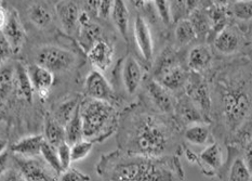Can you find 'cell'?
I'll list each match as a JSON object with an SVG mask.
<instances>
[{
  "label": "cell",
  "mask_w": 252,
  "mask_h": 181,
  "mask_svg": "<svg viewBox=\"0 0 252 181\" xmlns=\"http://www.w3.org/2000/svg\"><path fill=\"white\" fill-rule=\"evenodd\" d=\"M251 42H252V32H251Z\"/></svg>",
  "instance_id": "43"
},
{
  "label": "cell",
  "mask_w": 252,
  "mask_h": 181,
  "mask_svg": "<svg viewBox=\"0 0 252 181\" xmlns=\"http://www.w3.org/2000/svg\"><path fill=\"white\" fill-rule=\"evenodd\" d=\"M250 43L252 42L247 36V30L242 24L228 23L213 38L212 47L220 56L232 58L240 56V53L246 54V49L252 51Z\"/></svg>",
  "instance_id": "6"
},
{
  "label": "cell",
  "mask_w": 252,
  "mask_h": 181,
  "mask_svg": "<svg viewBox=\"0 0 252 181\" xmlns=\"http://www.w3.org/2000/svg\"><path fill=\"white\" fill-rule=\"evenodd\" d=\"M75 62V54L62 47L45 46L35 54V64L47 69L53 74L67 72L74 67Z\"/></svg>",
  "instance_id": "7"
},
{
  "label": "cell",
  "mask_w": 252,
  "mask_h": 181,
  "mask_svg": "<svg viewBox=\"0 0 252 181\" xmlns=\"http://www.w3.org/2000/svg\"><path fill=\"white\" fill-rule=\"evenodd\" d=\"M93 145H94L93 142L83 140L70 146V149H72V161L79 162L85 160V158L91 153Z\"/></svg>",
  "instance_id": "34"
},
{
  "label": "cell",
  "mask_w": 252,
  "mask_h": 181,
  "mask_svg": "<svg viewBox=\"0 0 252 181\" xmlns=\"http://www.w3.org/2000/svg\"><path fill=\"white\" fill-rule=\"evenodd\" d=\"M1 35L5 37L13 49V52H18L25 40V32L18 13L12 11L8 14V19L1 26Z\"/></svg>",
  "instance_id": "18"
},
{
  "label": "cell",
  "mask_w": 252,
  "mask_h": 181,
  "mask_svg": "<svg viewBox=\"0 0 252 181\" xmlns=\"http://www.w3.org/2000/svg\"><path fill=\"white\" fill-rule=\"evenodd\" d=\"M184 92L196 104V107L200 109L207 123L211 125L212 99L210 85L206 75L190 72Z\"/></svg>",
  "instance_id": "8"
},
{
  "label": "cell",
  "mask_w": 252,
  "mask_h": 181,
  "mask_svg": "<svg viewBox=\"0 0 252 181\" xmlns=\"http://www.w3.org/2000/svg\"><path fill=\"white\" fill-rule=\"evenodd\" d=\"M58 153H59L60 163H61V166L63 168V172L70 168V164L73 163L72 149H70V145L65 142V144L61 145L58 147Z\"/></svg>",
  "instance_id": "38"
},
{
  "label": "cell",
  "mask_w": 252,
  "mask_h": 181,
  "mask_svg": "<svg viewBox=\"0 0 252 181\" xmlns=\"http://www.w3.org/2000/svg\"><path fill=\"white\" fill-rule=\"evenodd\" d=\"M27 72L31 77V80L40 98L46 99L49 95V91L54 83V75L47 69L39 67L37 64L30 65Z\"/></svg>",
  "instance_id": "22"
},
{
  "label": "cell",
  "mask_w": 252,
  "mask_h": 181,
  "mask_svg": "<svg viewBox=\"0 0 252 181\" xmlns=\"http://www.w3.org/2000/svg\"><path fill=\"white\" fill-rule=\"evenodd\" d=\"M0 45H1V61L3 62L4 59H8L10 54L13 52V49H12V47H11L9 41L5 39V37L3 35H1Z\"/></svg>",
  "instance_id": "42"
},
{
  "label": "cell",
  "mask_w": 252,
  "mask_h": 181,
  "mask_svg": "<svg viewBox=\"0 0 252 181\" xmlns=\"http://www.w3.org/2000/svg\"><path fill=\"white\" fill-rule=\"evenodd\" d=\"M174 38H175V42H177V45L180 48L189 46L195 40L198 39L194 26L189 19L180 21L175 24Z\"/></svg>",
  "instance_id": "27"
},
{
  "label": "cell",
  "mask_w": 252,
  "mask_h": 181,
  "mask_svg": "<svg viewBox=\"0 0 252 181\" xmlns=\"http://www.w3.org/2000/svg\"><path fill=\"white\" fill-rule=\"evenodd\" d=\"M143 87L147 98L146 106L161 114L174 116L177 96L158 83L155 78H145Z\"/></svg>",
  "instance_id": "9"
},
{
  "label": "cell",
  "mask_w": 252,
  "mask_h": 181,
  "mask_svg": "<svg viewBox=\"0 0 252 181\" xmlns=\"http://www.w3.org/2000/svg\"><path fill=\"white\" fill-rule=\"evenodd\" d=\"M101 27L94 22L79 26V42L84 50L88 52L97 41L102 40Z\"/></svg>",
  "instance_id": "28"
},
{
  "label": "cell",
  "mask_w": 252,
  "mask_h": 181,
  "mask_svg": "<svg viewBox=\"0 0 252 181\" xmlns=\"http://www.w3.org/2000/svg\"><path fill=\"white\" fill-rule=\"evenodd\" d=\"M190 71L188 65L182 63L180 54L174 49H166L161 53L160 61L157 63L155 79L165 88L178 95L184 92L189 78Z\"/></svg>",
  "instance_id": "5"
},
{
  "label": "cell",
  "mask_w": 252,
  "mask_h": 181,
  "mask_svg": "<svg viewBox=\"0 0 252 181\" xmlns=\"http://www.w3.org/2000/svg\"><path fill=\"white\" fill-rule=\"evenodd\" d=\"M183 128L174 116L161 114L146 104H134L120 115L116 133L118 150L130 154L161 157L181 155Z\"/></svg>",
  "instance_id": "2"
},
{
  "label": "cell",
  "mask_w": 252,
  "mask_h": 181,
  "mask_svg": "<svg viewBox=\"0 0 252 181\" xmlns=\"http://www.w3.org/2000/svg\"><path fill=\"white\" fill-rule=\"evenodd\" d=\"M213 60L211 47L206 42H199L189 50L186 65L190 72L206 75L213 67Z\"/></svg>",
  "instance_id": "14"
},
{
  "label": "cell",
  "mask_w": 252,
  "mask_h": 181,
  "mask_svg": "<svg viewBox=\"0 0 252 181\" xmlns=\"http://www.w3.org/2000/svg\"><path fill=\"white\" fill-rule=\"evenodd\" d=\"M242 147L227 145V157L220 178L222 181H250L252 174L246 165L242 156Z\"/></svg>",
  "instance_id": "11"
},
{
  "label": "cell",
  "mask_w": 252,
  "mask_h": 181,
  "mask_svg": "<svg viewBox=\"0 0 252 181\" xmlns=\"http://www.w3.org/2000/svg\"><path fill=\"white\" fill-rule=\"evenodd\" d=\"M157 13L161 19L162 23L170 25L173 22L171 13V2L170 1H154Z\"/></svg>",
  "instance_id": "36"
},
{
  "label": "cell",
  "mask_w": 252,
  "mask_h": 181,
  "mask_svg": "<svg viewBox=\"0 0 252 181\" xmlns=\"http://www.w3.org/2000/svg\"><path fill=\"white\" fill-rule=\"evenodd\" d=\"M85 92L88 98L112 103L115 99L111 84L100 71L92 70L87 75L85 81Z\"/></svg>",
  "instance_id": "16"
},
{
  "label": "cell",
  "mask_w": 252,
  "mask_h": 181,
  "mask_svg": "<svg viewBox=\"0 0 252 181\" xmlns=\"http://www.w3.org/2000/svg\"><path fill=\"white\" fill-rule=\"evenodd\" d=\"M87 57L89 59L91 64L100 72H105L111 67L113 57H114V48L106 40L97 41L89 51L87 52Z\"/></svg>",
  "instance_id": "21"
},
{
  "label": "cell",
  "mask_w": 252,
  "mask_h": 181,
  "mask_svg": "<svg viewBox=\"0 0 252 181\" xmlns=\"http://www.w3.org/2000/svg\"><path fill=\"white\" fill-rule=\"evenodd\" d=\"M15 73L13 69L2 67L1 69V99L2 101L9 96L10 91L14 86Z\"/></svg>",
  "instance_id": "35"
},
{
  "label": "cell",
  "mask_w": 252,
  "mask_h": 181,
  "mask_svg": "<svg viewBox=\"0 0 252 181\" xmlns=\"http://www.w3.org/2000/svg\"><path fill=\"white\" fill-rule=\"evenodd\" d=\"M225 160H224L222 146L219 141H213L208 145L198 154L197 164L201 173L206 177H219L223 169Z\"/></svg>",
  "instance_id": "12"
},
{
  "label": "cell",
  "mask_w": 252,
  "mask_h": 181,
  "mask_svg": "<svg viewBox=\"0 0 252 181\" xmlns=\"http://www.w3.org/2000/svg\"><path fill=\"white\" fill-rule=\"evenodd\" d=\"M174 117L183 130L190 125L207 123L200 109L196 107V104L190 100V98L185 92L177 95V106H175Z\"/></svg>",
  "instance_id": "13"
},
{
  "label": "cell",
  "mask_w": 252,
  "mask_h": 181,
  "mask_svg": "<svg viewBox=\"0 0 252 181\" xmlns=\"http://www.w3.org/2000/svg\"><path fill=\"white\" fill-rule=\"evenodd\" d=\"M46 141L43 135L27 136L15 142L10 147V151L15 155L26 158H37L41 156L43 142Z\"/></svg>",
  "instance_id": "20"
},
{
  "label": "cell",
  "mask_w": 252,
  "mask_h": 181,
  "mask_svg": "<svg viewBox=\"0 0 252 181\" xmlns=\"http://www.w3.org/2000/svg\"><path fill=\"white\" fill-rule=\"evenodd\" d=\"M29 19L38 29H45L52 22L51 11L45 3L35 2L29 9Z\"/></svg>",
  "instance_id": "30"
},
{
  "label": "cell",
  "mask_w": 252,
  "mask_h": 181,
  "mask_svg": "<svg viewBox=\"0 0 252 181\" xmlns=\"http://www.w3.org/2000/svg\"><path fill=\"white\" fill-rule=\"evenodd\" d=\"M11 160L26 181H59V175L42 158H26L13 154Z\"/></svg>",
  "instance_id": "10"
},
{
  "label": "cell",
  "mask_w": 252,
  "mask_h": 181,
  "mask_svg": "<svg viewBox=\"0 0 252 181\" xmlns=\"http://www.w3.org/2000/svg\"><path fill=\"white\" fill-rule=\"evenodd\" d=\"M60 23L66 34L72 35L79 25L81 11L79 4L75 1H60L56 5Z\"/></svg>",
  "instance_id": "19"
},
{
  "label": "cell",
  "mask_w": 252,
  "mask_h": 181,
  "mask_svg": "<svg viewBox=\"0 0 252 181\" xmlns=\"http://www.w3.org/2000/svg\"><path fill=\"white\" fill-rule=\"evenodd\" d=\"M133 33L135 45L138 47L142 58L146 63H151L153 61V57H154V41H153L149 24L140 14L136 15L134 19Z\"/></svg>",
  "instance_id": "17"
},
{
  "label": "cell",
  "mask_w": 252,
  "mask_h": 181,
  "mask_svg": "<svg viewBox=\"0 0 252 181\" xmlns=\"http://www.w3.org/2000/svg\"><path fill=\"white\" fill-rule=\"evenodd\" d=\"M79 104H80V101L77 98L72 99V100H68L66 102L62 103L61 106L57 109V111H56V113H54L53 117L65 127V126H66L67 123L70 120V118L73 117V115L75 114L76 109H77V108L79 107Z\"/></svg>",
  "instance_id": "32"
},
{
  "label": "cell",
  "mask_w": 252,
  "mask_h": 181,
  "mask_svg": "<svg viewBox=\"0 0 252 181\" xmlns=\"http://www.w3.org/2000/svg\"><path fill=\"white\" fill-rule=\"evenodd\" d=\"M114 1H100L97 9V15L101 19H108L112 15Z\"/></svg>",
  "instance_id": "41"
},
{
  "label": "cell",
  "mask_w": 252,
  "mask_h": 181,
  "mask_svg": "<svg viewBox=\"0 0 252 181\" xmlns=\"http://www.w3.org/2000/svg\"><path fill=\"white\" fill-rule=\"evenodd\" d=\"M43 137L51 145L59 147L66 142V133L65 127L60 124L53 116H47L43 127Z\"/></svg>",
  "instance_id": "26"
},
{
  "label": "cell",
  "mask_w": 252,
  "mask_h": 181,
  "mask_svg": "<svg viewBox=\"0 0 252 181\" xmlns=\"http://www.w3.org/2000/svg\"><path fill=\"white\" fill-rule=\"evenodd\" d=\"M212 127L210 124L200 123L190 125L183 130V139L194 145H210L213 141L212 139Z\"/></svg>",
  "instance_id": "23"
},
{
  "label": "cell",
  "mask_w": 252,
  "mask_h": 181,
  "mask_svg": "<svg viewBox=\"0 0 252 181\" xmlns=\"http://www.w3.org/2000/svg\"><path fill=\"white\" fill-rule=\"evenodd\" d=\"M228 12L236 23H249L252 22V1H228Z\"/></svg>",
  "instance_id": "31"
},
{
  "label": "cell",
  "mask_w": 252,
  "mask_h": 181,
  "mask_svg": "<svg viewBox=\"0 0 252 181\" xmlns=\"http://www.w3.org/2000/svg\"><path fill=\"white\" fill-rule=\"evenodd\" d=\"M102 181H184L179 155L150 157L116 150L104 154L96 164Z\"/></svg>",
  "instance_id": "3"
},
{
  "label": "cell",
  "mask_w": 252,
  "mask_h": 181,
  "mask_svg": "<svg viewBox=\"0 0 252 181\" xmlns=\"http://www.w3.org/2000/svg\"><path fill=\"white\" fill-rule=\"evenodd\" d=\"M207 74L213 137L242 147L252 137V52L224 59Z\"/></svg>",
  "instance_id": "1"
},
{
  "label": "cell",
  "mask_w": 252,
  "mask_h": 181,
  "mask_svg": "<svg viewBox=\"0 0 252 181\" xmlns=\"http://www.w3.org/2000/svg\"><path fill=\"white\" fill-rule=\"evenodd\" d=\"M59 181H90V176L79 172L78 169L70 167L60 175Z\"/></svg>",
  "instance_id": "37"
},
{
  "label": "cell",
  "mask_w": 252,
  "mask_h": 181,
  "mask_svg": "<svg viewBox=\"0 0 252 181\" xmlns=\"http://www.w3.org/2000/svg\"><path fill=\"white\" fill-rule=\"evenodd\" d=\"M14 86L16 91H18V95L21 98H23L29 103L32 102L35 88L32 86L29 72H27V70L22 64L16 65Z\"/></svg>",
  "instance_id": "24"
},
{
  "label": "cell",
  "mask_w": 252,
  "mask_h": 181,
  "mask_svg": "<svg viewBox=\"0 0 252 181\" xmlns=\"http://www.w3.org/2000/svg\"><path fill=\"white\" fill-rule=\"evenodd\" d=\"M65 133H66V144L70 146L85 140L84 138V125L80 115V104L76 109L73 117L70 118L67 125L65 126Z\"/></svg>",
  "instance_id": "29"
},
{
  "label": "cell",
  "mask_w": 252,
  "mask_h": 181,
  "mask_svg": "<svg viewBox=\"0 0 252 181\" xmlns=\"http://www.w3.org/2000/svg\"><path fill=\"white\" fill-rule=\"evenodd\" d=\"M80 115L85 140L103 142L117 133L120 115L112 103L87 97L80 101Z\"/></svg>",
  "instance_id": "4"
},
{
  "label": "cell",
  "mask_w": 252,
  "mask_h": 181,
  "mask_svg": "<svg viewBox=\"0 0 252 181\" xmlns=\"http://www.w3.org/2000/svg\"><path fill=\"white\" fill-rule=\"evenodd\" d=\"M112 20L126 42L129 41V10L125 1H114Z\"/></svg>",
  "instance_id": "25"
},
{
  "label": "cell",
  "mask_w": 252,
  "mask_h": 181,
  "mask_svg": "<svg viewBox=\"0 0 252 181\" xmlns=\"http://www.w3.org/2000/svg\"><path fill=\"white\" fill-rule=\"evenodd\" d=\"M242 156L245 164L252 174V137L242 146Z\"/></svg>",
  "instance_id": "40"
},
{
  "label": "cell",
  "mask_w": 252,
  "mask_h": 181,
  "mask_svg": "<svg viewBox=\"0 0 252 181\" xmlns=\"http://www.w3.org/2000/svg\"><path fill=\"white\" fill-rule=\"evenodd\" d=\"M144 80L145 74L143 68L141 67L138 60L129 54L124 59L122 64V81L126 92L130 96L135 95Z\"/></svg>",
  "instance_id": "15"
},
{
  "label": "cell",
  "mask_w": 252,
  "mask_h": 181,
  "mask_svg": "<svg viewBox=\"0 0 252 181\" xmlns=\"http://www.w3.org/2000/svg\"><path fill=\"white\" fill-rule=\"evenodd\" d=\"M250 181H252V177H251V180Z\"/></svg>",
  "instance_id": "44"
},
{
  "label": "cell",
  "mask_w": 252,
  "mask_h": 181,
  "mask_svg": "<svg viewBox=\"0 0 252 181\" xmlns=\"http://www.w3.org/2000/svg\"><path fill=\"white\" fill-rule=\"evenodd\" d=\"M0 181H26L23 175L20 173L18 168L10 167L1 172V179Z\"/></svg>",
  "instance_id": "39"
},
{
  "label": "cell",
  "mask_w": 252,
  "mask_h": 181,
  "mask_svg": "<svg viewBox=\"0 0 252 181\" xmlns=\"http://www.w3.org/2000/svg\"><path fill=\"white\" fill-rule=\"evenodd\" d=\"M41 157L42 160L45 161L48 165L59 175V176L63 173V168L61 166V163H60V158H59L58 147L53 146L49 144V142L45 141L43 142L42 149H41Z\"/></svg>",
  "instance_id": "33"
}]
</instances>
